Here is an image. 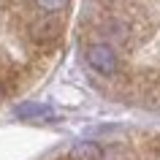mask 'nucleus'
Returning <instances> with one entry per match:
<instances>
[{"label":"nucleus","mask_w":160,"mask_h":160,"mask_svg":"<svg viewBox=\"0 0 160 160\" xmlns=\"http://www.w3.org/2000/svg\"><path fill=\"white\" fill-rule=\"evenodd\" d=\"M87 65L92 68V71H98V73L103 76H114L119 68V57H117V49L111 46V43L101 41V43H90L87 46Z\"/></svg>","instance_id":"1"},{"label":"nucleus","mask_w":160,"mask_h":160,"mask_svg":"<svg viewBox=\"0 0 160 160\" xmlns=\"http://www.w3.org/2000/svg\"><path fill=\"white\" fill-rule=\"evenodd\" d=\"M71 160H103V147L98 141H76L71 147Z\"/></svg>","instance_id":"3"},{"label":"nucleus","mask_w":160,"mask_h":160,"mask_svg":"<svg viewBox=\"0 0 160 160\" xmlns=\"http://www.w3.org/2000/svg\"><path fill=\"white\" fill-rule=\"evenodd\" d=\"M62 33V27H60L57 19H41V22H35L30 27V35H33L35 43H54Z\"/></svg>","instance_id":"2"},{"label":"nucleus","mask_w":160,"mask_h":160,"mask_svg":"<svg viewBox=\"0 0 160 160\" xmlns=\"http://www.w3.org/2000/svg\"><path fill=\"white\" fill-rule=\"evenodd\" d=\"M68 3H71V0H35V6L41 11H46V14H60V11H65Z\"/></svg>","instance_id":"5"},{"label":"nucleus","mask_w":160,"mask_h":160,"mask_svg":"<svg viewBox=\"0 0 160 160\" xmlns=\"http://www.w3.org/2000/svg\"><path fill=\"white\" fill-rule=\"evenodd\" d=\"M0 98H3V87H0Z\"/></svg>","instance_id":"6"},{"label":"nucleus","mask_w":160,"mask_h":160,"mask_svg":"<svg viewBox=\"0 0 160 160\" xmlns=\"http://www.w3.org/2000/svg\"><path fill=\"white\" fill-rule=\"evenodd\" d=\"M17 117L22 119H30V117H52V111L46 106H19L17 109Z\"/></svg>","instance_id":"4"}]
</instances>
